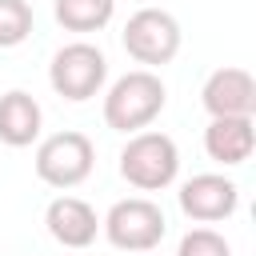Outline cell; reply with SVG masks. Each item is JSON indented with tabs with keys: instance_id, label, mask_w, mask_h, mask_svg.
Returning <instances> with one entry per match:
<instances>
[{
	"instance_id": "6da1fadb",
	"label": "cell",
	"mask_w": 256,
	"mask_h": 256,
	"mask_svg": "<svg viewBox=\"0 0 256 256\" xmlns=\"http://www.w3.org/2000/svg\"><path fill=\"white\" fill-rule=\"evenodd\" d=\"M168 104V92H164V80L152 72V68H136V72H124L120 80H112V88L104 92V124L132 136L140 128H148Z\"/></svg>"
},
{
	"instance_id": "7a4b0ae2",
	"label": "cell",
	"mask_w": 256,
	"mask_h": 256,
	"mask_svg": "<svg viewBox=\"0 0 256 256\" xmlns=\"http://www.w3.org/2000/svg\"><path fill=\"white\" fill-rule=\"evenodd\" d=\"M180 172V148L168 132H132L128 144L120 148V176L140 188V192H160L176 180Z\"/></svg>"
},
{
	"instance_id": "3957f363",
	"label": "cell",
	"mask_w": 256,
	"mask_h": 256,
	"mask_svg": "<svg viewBox=\"0 0 256 256\" xmlns=\"http://www.w3.org/2000/svg\"><path fill=\"white\" fill-rule=\"evenodd\" d=\"M104 80H108V60H104V52H100L96 44H88V40H72V44H64V48H56V56H52V64H48V84H52V92L64 96V100H72V104H84V100L100 96Z\"/></svg>"
},
{
	"instance_id": "277c9868",
	"label": "cell",
	"mask_w": 256,
	"mask_h": 256,
	"mask_svg": "<svg viewBox=\"0 0 256 256\" xmlns=\"http://www.w3.org/2000/svg\"><path fill=\"white\" fill-rule=\"evenodd\" d=\"M96 168V144L84 132H52L48 140H40L36 148V176L48 188H76L92 176Z\"/></svg>"
},
{
	"instance_id": "5b68a950",
	"label": "cell",
	"mask_w": 256,
	"mask_h": 256,
	"mask_svg": "<svg viewBox=\"0 0 256 256\" xmlns=\"http://www.w3.org/2000/svg\"><path fill=\"white\" fill-rule=\"evenodd\" d=\"M104 236L112 248L120 252H152L164 232H168V220L160 212V204L144 200V196H128V200H116L108 208V216L100 220Z\"/></svg>"
},
{
	"instance_id": "8992f818",
	"label": "cell",
	"mask_w": 256,
	"mask_h": 256,
	"mask_svg": "<svg viewBox=\"0 0 256 256\" xmlns=\"http://www.w3.org/2000/svg\"><path fill=\"white\" fill-rule=\"evenodd\" d=\"M120 40H124V52L136 64L160 68V64H172L176 60L184 36H180V24H176L172 12H164V8H140V12L128 16Z\"/></svg>"
},
{
	"instance_id": "52a82bcc",
	"label": "cell",
	"mask_w": 256,
	"mask_h": 256,
	"mask_svg": "<svg viewBox=\"0 0 256 256\" xmlns=\"http://www.w3.org/2000/svg\"><path fill=\"white\" fill-rule=\"evenodd\" d=\"M236 204H240V188L220 172H200L180 184V212L196 224L228 220L236 212Z\"/></svg>"
},
{
	"instance_id": "ba28073f",
	"label": "cell",
	"mask_w": 256,
	"mask_h": 256,
	"mask_svg": "<svg viewBox=\"0 0 256 256\" xmlns=\"http://www.w3.org/2000/svg\"><path fill=\"white\" fill-rule=\"evenodd\" d=\"M200 104L208 116H256V80L248 68H216L204 80Z\"/></svg>"
},
{
	"instance_id": "9c48e42d",
	"label": "cell",
	"mask_w": 256,
	"mask_h": 256,
	"mask_svg": "<svg viewBox=\"0 0 256 256\" xmlns=\"http://www.w3.org/2000/svg\"><path fill=\"white\" fill-rule=\"evenodd\" d=\"M44 224H48V236L64 248H88L100 232L96 208L80 196H56L44 212Z\"/></svg>"
},
{
	"instance_id": "30bf717a",
	"label": "cell",
	"mask_w": 256,
	"mask_h": 256,
	"mask_svg": "<svg viewBox=\"0 0 256 256\" xmlns=\"http://www.w3.org/2000/svg\"><path fill=\"white\" fill-rule=\"evenodd\" d=\"M256 148V120L252 116H212L204 128V152L216 164H244Z\"/></svg>"
},
{
	"instance_id": "8fae6325",
	"label": "cell",
	"mask_w": 256,
	"mask_h": 256,
	"mask_svg": "<svg viewBox=\"0 0 256 256\" xmlns=\"http://www.w3.org/2000/svg\"><path fill=\"white\" fill-rule=\"evenodd\" d=\"M40 124H44V112H40L36 96H28L20 88L0 96V140L8 148H28L40 136Z\"/></svg>"
},
{
	"instance_id": "7c38bea8",
	"label": "cell",
	"mask_w": 256,
	"mask_h": 256,
	"mask_svg": "<svg viewBox=\"0 0 256 256\" xmlns=\"http://www.w3.org/2000/svg\"><path fill=\"white\" fill-rule=\"evenodd\" d=\"M116 16V0H56V20L68 32H100Z\"/></svg>"
},
{
	"instance_id": "4fadbf2b",
	"label": "cell",
	"mask_w": 256,
	"mask_h": 256,
	"mask_svg": "<svg viewBox=\"0 0 256 256\" xmlns=\"http://www.w3.org/2000/svg\"><path fill=\"white\" fill-rule=\"evenodd\" d=\"M32 4L28 0H0V48H16L32 36Z\"/></svg>"
},
{
	"instance_id": "5bb4252c",
	"label": "cell",
	"mask_w": 256,
	"mask_h": 256,
	"mask_svg": "<svg viewBox=\"0 0 256 256\" xmlns=\"http://www.w3.org/2000/svg\"><path fill=\"white\" fill-rule=\"evenodd\" d=\"M176 256H232V248H228V240H224L220 232H212V228H192V232L180 240Z\"/></svg>"
}]
</instances>
